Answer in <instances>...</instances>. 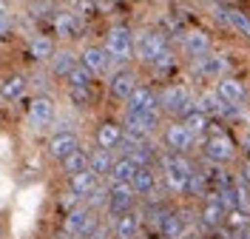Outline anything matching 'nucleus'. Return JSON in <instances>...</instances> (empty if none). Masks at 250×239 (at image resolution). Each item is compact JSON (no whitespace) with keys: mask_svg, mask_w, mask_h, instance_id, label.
I'll return each instance as SVG.
<instances>
[{"mask_svg":"<svg viewBox=\"0 0 250 239\" xmlns=\"http://www.w3.org/2000/svg\"><path fill=\"white\" fill-rule=\"evenodd\" d=\"M202 159L205 162H213L219 168L233 165L236 159H239V145L225 131L222 120H210V126H208V134H205V140H202Z\"/></svg>","mask_w":250,"mask_h":239,"instance_id":"f257e3e1","label":"nucleus"},{"mask_svg":"<svg viewBox=\"0 0 250 239\" xmlns=\"http://www.w3.org/2000/svg\"><path fill=\"white\" fill-rule=\"evenodd\" d=\"M156 100H159V111L168 120H182L188 111L196 109V94L185 83H168L162 88H156Z\"/></svg>","mask_w":250,"mask_h":239,"instance_id":"f03ea898","label":"nucleus"},{"mask_svg":"<svg viewBox=\"0 0 250 239\" xmlns=\"http://www.w3.org/2000/svg\"><path fill=\"white\" fill-rule=\"evenodd\" d=\"M171 48L168 34L159 29H134V60L142 65H151Z\"/></svg>","mask_w":250,"mask_h":239,"instance_id":"7ed1b4c3","label":"nucleus"},{"mask_svg":"<svg viewBox=\"0 0 250 239\" xmlns=\"http://www.w3.org/2000/svg\"><path fill=\"white\" fill-rule=\"evenodd\" d=\"M103 48L108 51L114 68L117 65H128L134 60V29L125 26V23H114L105 32V40H103Z\"/></svg>","mask_w":250,"mask_h":239,"instance_id":"20e7f679","label":"nucleus"},{"mask_svg":"<svg viewBox=\"0 0 250 239\" xmlns=\"http://www.w3.org/2000/svg\"><path fill=\"white\" fill-rule=\"evenodd\" d=\"M159 137H162L165 151H171V154H182V157H190V154L196 151V145H199V140H196V137H193L179 120H165L162 128H159Z\"/></svg>","mask_w":250,"mask_h":239,"instance_id":"39448f33","label":"nucleus"},{"mask_svg":"<svg viewBox=\"0 0 250 239\" xmlns=\"http://www.w3.org/2000/svg\"><path fill=\"white\" fill-rule=\"evenodd\" d=\"M54 117H57V100L51 94H34L29 103H26V120H29V126L34 128V131L51 128Z\"/></svg>","mask_w":250,"mask_h":239,"instance_id":"423d86ee","label":"nucleus"},{"mask_svg":"<svg viewBox=\"0 0 250 239\" xmlns=\"http://www.w3.org/2000/svg\"><path fill=\"white\" fill-rule=\"evenodd\" d=\"M48 20H51V29L57 34V40H62V43H74V40H80V34L85 32V20L80 15V9L77 12L54 9Z\"/></svg>","mask_w":250,"mask_h":239,"instance_id":"0eeeda50","label":"nucleus"},{"mask_svg":"<svg viewBox=\"0 0 250 239\" xmlns=\"http://www.w3.org/2000/svg\"><path fill=\"white\" fill-rule=\"evenodd\" d=\"M188 63H190V74L196 80H219L225 74H230V60L219 51H208V54L193 57Z\"/></svg>","mask_w":250,"mask_h":239,"instance_id":"6e6552de","label":"nucleus"},{"mask_svg":"<svg viewBox=\"0 0 250 239\" xmlns=\"http://www.w3.org/2000/svg\"><path fill=\"white\" fill-rule=\"evenodd\" d=\"M97 222H100V214H97V211H91L88 205L77 202L74 208H68V211H65V219H62V234H65V237H85V234H88Z\"/></svg>","mask_w":250,"mask_h":239,"instance_id":"1a4fd4ad","label":"nucleus"},{"mask_svg":"<svg viewBox=\"0 0 250 239\" xmlns=\"http://www.w3.org/2000/svg\"><path fill=\"white\" fill-rule=\"evenodd\" d=\"M105 191H108V202H105V211H108V217H120V214H128V211H134L137 208V194L131 191V185L128 182H111L105 179Z\"/></svg>","mask_w":250,"mask_h":239,"instance_id":"9d476101","label":"nucleus"},{"mask_svg":"<svg viewBox=\"0 0 250 239\" xmlns=\"http://www.w3.org/2000/svg\"><path fill=\"white\" fill-rule=\"evenodd\" d=\"M213 91H216L228 106H236V109H245L248 100H250V86L242 77H236V74H225V77H219L216 86H213Z\"/></svg>","mask_w":250,"mask_h":239,"instance_id":"9b49d317","label":"nucleus"},{"mask_svg":"<svg viewBox=\"0 0 250 239\" xmlns=\"http://www.w3.org/2000/svg\"><path fill=\"white\" fill-rule=\"evenodd\" d=\"M108 94L117 100V103H125L128 97H131V91L140 86V74L131 68V65H117V68H111L108 77Z\"/></svg>","mask_w":250,"mask_h":239,"instance_id":"f8f14e48","label":"nucleus"},{"mask_svg":"<svg viewBox=\"0 0 250 239\" xmlns=\"http://www.w3.org/2000/svg\"><path fill=\"white\" fill-rule=\"evenodd\" d=\"M77 60H80V65H85V68L91 71L94 80L97 77H108L111 68H114L108 51L103 48V43H88V46H83L80 48V54H77Z\"/></svg>","mask_w":250,"mask_h":239,"instance_id":"ddd939ff","label":"nucleus"},{"mask_svg":"<svg viewBox=\"0 0 250 239\" xmlns=\"http://www.w3.org/2000/svg\"><path fill=\"white\" fill-rule=\"evenodd\" d=\"M80 145L83 143H80L77 131H62V128H57V131H51V137L46 140V157L51 162H62L68 154H74Z\"/></svg>","mask_w":250,"mask_h":239,"instance_id":"4468645a","label":"nucleus"},{"mask_svg":"<svg viewBox=\"0 0 250 239\" xmlns=\"http://www.w3.org/2000/svg\"><path fill=\"white\" fill-rule=\"evenodd\" d=\"M176 40H179V51L185 54L188 60L213 51V40H210V34L202 32V29H185V32L176 34Z\"/></svg>","mask_w":250,"mask_h":239,"instance_id":"2eb2a0df","label":"nucleus"},{"mask_svg":"<svg viewBox=\"0 0 250 239\" xmlns=\"http://www.w3.org/2000/svg\"><path fill=\"white\" fill-rule=\"evenodd\" d=\"M108 228L114 239H137L142 231V208H134L128 214H120V217H111Z\"/></svg>","mask_w":250,"mask_h":239,"instance_id":"dca6fc26","label":"nucleus"},{"mask_svg":"<svg viewBox=\"0 0 250 239\" xmlns=\"http://www.w3.org/2000/svg\"><path fill=\"white\" fill-rule=\"evenodd\" d=\"M123 143V126L117 123V120H100L97 126H94V148H105V151H117Z\"/></svg>","mask_w":250,"mask_h":239,"instance_id":"f3484780","label":"nucleus"},{"mask_svg":"<svg viewBox=\"0 0 250 239\" xmlns=\"http://www.w3.org/2000/svg\"><path fill=\"white\" fill-rule=\"evenodd\" d=\"M77 63L80 60H77V51H74V48L71 46H57L54 54L48 57L46 65H48V74H51L54 80H65V74H68Z\"/></svg>","mask_w":250,"mask_h":239,"instance_id":"a211bd4d","label":"nucleus"},{"mask_svg":"<svg viewBox=\"0 0 250 239\" xmlns=\"http://www.w3.org/2000/svg\"><path fill=\"white\" fill-rule=\"evenodd\" d=\"M131 191L137 194V199H148L159 191V171L156 168H137L131 176Z\"/></svg>","mask_w":250,"mask_h":239,"instance_id":"6ab92c4d","label":"nucleus"},{"mask_svg":"<svg viewBox=\"0 0 250 239\" xmlns=\"http://www.w3.org/2000/svg\"><path fill=\"white\" fill-rule=\"evenodd\" d=\"M125 111H159V100H156L154 86H137L131 97L125 100Z\"/></svg>","mask_w":250,"mask_h":239,"instance_id":"aec40b11","label":"nucleus"},{"mask_svg":"<svg viewBox=\"0 0 250 239\" xmlns=\"http://www.w3.org/2000/svg\"><path fill=\"white\" fill-rule=\"evenodd\" d=\"M26 46H29V54L34 63H48V57L54 54V48H57V43H54V37L46 32H31L29 40H26Z\"/></svg>","mask_w":250,"mask_h":239,"instance_id":"412c9836","label":"nucleus"},{"mask_svg":"<svg viewBox=\"0 0 250 239\" xmlns=\"http://www.w3.org/2000/svg\"><path fill=\"white\" fill-rule=\"evenodd\" d=\"M222 23L233 34L250 40V15L245 9H239V6H222Z\"/></svg>","mask_w":250,"mask_h":239,"instance_id":"4be33fe9","label":"nucleus"},{"mask_svg":"<svg viewBox=\"0 0 250 239\" xmlns=\"http://www.w3.org/2000/svg\"><path fill=\"white\" fill-rule=\"evenodd\" d=\"M114 151H105V148H94L88 151V171H91L100 182H105L111 174V165H114Z\"/></svg>","mask_w":250,"mask_h":239,"instance_id":"5701e85b","label":"nucleus"},{"mask_svg":"<svg viewBox=\"0 0 250 239\" xmlns=\"http://www.w3.org/2000/svg\"><path fill=\"white\" fill-rule=\"evenodd\" d=\"M65 185H68V196H74L77 202H83V199H85V196L100 185V179H97L91 171H83V174L68 176V179H65Z\"/></svg>","mask_w":250,"mask_h":239,"instance_id":"b1692460","label":"nucleus"},{"mask_svg":"<svg viewBox=\"0 0 250 239\" xmlns=\"http://www.w3.org/2000/svg\"><path fill=\"white\" fill-rule=\"evenodd\" d=\"M196 217L202 219L205 228H222V222H225V208L219 205V199L213 194H208V199H205L202 208L196 211Z\"/></svg>","mask_w":250,"mask_h":239,"instance_id":"393cba45","label":"nucleus"},{"mask_svg":"<svg viewBox=\"0 0 250 239\" xmlns=\"http://www.w3.org/2000/svg\"><path fill=\"white\" fill-rule=\"evenodd\" d=\"M26 88H29V80L23 77V74H6V77L0 80V97L6 103L20 100V97L26 94Z\"/></svg>","mask_w":250,"mask_h":239,"instance_id":"a878e982","label":"nucleus"},{"mask_svg":"<svg viewBox=\"0 0 250 239\" xmlns=\"http://www.w3.org/2000/svg\"><path fill=\"white\" fill-rule=\"evenodd\" d=\"M60 171H62V176H65V179H68V176H74V174L88 171V151L80 145L74 154H68V157L60 162Z\"/></svg>","mask_w":250,"mask_h":239,"instance_id":"bb28decb","label":"nucleus"},{"mask_svg":"<svg viewBox=\"0 0 250 239\" xmlns=\"http://www.w3.org/2000/svg\"><path fill=\"white\" fill-rule=\"evenodd\" d=\"M179 123H182V126H185L188 131L196 137V140H205V134H208V126H210V117H205L202 111H196V109H193V111H188L185 117L179 120Z\"/></svg>","mask_w":250,"mask_h":239,"instance_id":"cd10ccee","label":"nucleus"},{"mask_svg":"<svg viewBox=\"0 0 250 239\" xmlns=\"http://www.w3.org/2000/svg\"><path fill=\"white\" fill-rule=\"evenodd\" d=\"M134 171H137V165H134L128 157H120V154H117V157H114V165H111L108 179H111V182H128V185H131Z\"/></svg>","mask_w":250,"mask_h":239,"instance_id":"c85d7f7f","label":"nucleus"},{"mask_svg":"<svg viewBox=\"0 0 250 239\" xmlns=\"http://www.w3.org/2000/svg\"><path fill=\"white\" fill-rule=\"evenodd\" d=\"M148 68L154 71L156 77H171L173 71L179 68V57H176V51H173V48H168V51H165L159 60H154V63L148 65Z\"/></svg>","mask_w":250,"mask_h":239,"instance_id":"c756f323","label":"nucleus"},{"mask_svg":"<svg viewBox=\"0 0 250 239\" xmlns=\"http://www.w3.org/2000/svg\"><path fill=\"white\" fill-rule=\"evenodd\" d=\"M225 228L230 231V234H239V231H248L250 228V211H242V208H230V211H225Z\"/></svg>","mask_w":250,"mask_h":239,"instance_id":"7c9ffc66","label":"nucleus"},{"mask_svg":"<svg viewBox=\"0 0 250 239\" xmlns=\"http://www.w3.org/2000/svg\"><path fill=\"white\" fill-rule=\"evenodd\" d=\"M91 83H94V74L80 63L65 74V88H91Z\"/></svg>","mask_w":250,"mask_h":239,"instance_id":"2f4dec72","label":"nucleus"},{"mask_svg":"<svg viewBox=\"0 0 250 239\" xmlns=\"http://www.w3.org/2000/svg\"><path fill=\"white\" fill-rule=\"evenodd\" d=\"M65 94H68V103H71L77 111H85V109H91V103H94L91 88H65Z\"/></svg>","mask_w":250,"mask_h":239,"instance_id":"473e14b6","label":"nucleus"},{"mask_svg":"<svg viewBox=\"0 0 250 239\" xmlns=\"http://www.w3.org/2000/svg\"><path fill=\"white\" fill-rule=\"evenodd\" d=\"M105 202H108V191H105V182H100V185H97V188H94V191L88 194L85 199H83V205H88L91 211H97V214H100V211L105 208Z\"/></svg>","mask_w":250,"mask_h":239,"instance_id":"72a5a7b5","label":"nucleus"},{"mask_svg":"<svg viewBox=\"0 0 250 239\" xmlns=\"http://www.w3.org/2000/svg\"><path fill=\"white\" fill-rule=\"evenodd\" d=\"M83 239H114V237H111L108 222H105V225H103V222H97V225H94V228H91V231H88V234H85Z\"/></svg>","mask_w":250,"mask_h":239,"instance_id":"f704fd0d","label":"nucleus"},{"mask_svg":"<svg viewBox=\"0 0 250 239\" xmlns=\"http://www.w3.org/2000/svg\"><path fill=\"white\" fill-rule=\"evenodd\" d=\"M12 32H15V15H12V17H0V43H3V40H9Z\"/></svg>","mask_w":250,"mask_h":239,"instance_id":"c9c22d12","label":"nucleus"},{"mask_svg":"<svg viewBox=\"0 0 250 239\" xmlns=\"http://www.w3.org/2000/svg\"><path fill=\"white\" fill-rule=\"evenodd\" d=\"M236 176H239V182H242V185H248V188H250V159L248 157L239 162V174H236Z\"/></svg>","mask_w":250,"mask_h":239,"instance_id":"e433bc0d","label":"nucleus"},{"mask_svg":"<svg viewBox=\"0 0 250 239\" xmlns=\"http://www.w3.org/2000/svg\"><path fill=\"white\" fill-rule=\"evenodd\" d=\"M239 148H242V151H245V157L250 159V128H245V131H242V134H239Z\"/></svg>","mask_w":250,"mask_h":239,"instance_id":"4c0bfd02","label":"nucleus"},{"mask_svg":"<svg viewBox=\"0 0 250 239\" xmlns=\"http://www.w3.org/2000/svg\"><path fill=\"white\" fill-rule=\"evenodd\" d=\"M15 15V3L12 0H0V17H12Z\"/></svg>","mask_w":250,"mask_h":239,"instance_id":"58836bf2","label":"nucleus"},{"mask_svg":"<svg viewBox=\"0 0 250 239\" xmlns=\"http://www.w3.org/2000/svg\"><path fill=\"white\" fill-rule=\"evenodd\" d=\"M68 3H71V6H74V9H83V6H88V3H91V0H68Z\"/></svg>","mask_w":250,"mask_h":239,"instance_id":"ea45409f","label":"nucleus"},{"mask_svg":"<svg viewBox=\"0 0 250 239\" xmlns=\"http://www.w3.org/2000/svg\"><path fill=\"white\" fill-rule=\"evenodd\" d=\"M233 239H250V228H248V231H239V234H233Z\"/></svg>","mask_w":250,"mask_h":239,"instance_id":"a19ab883","label":"nucleus"},{"mask_svg":"<svg viewBox=\"0 0 250 239\" xmlns=\"http://www.w3.org/2000/svg\"><path fill=\"white\" fill-rule=\"evenodd\" d=\"M182 239H202V237H199V234H185Z\"/></svg>","mask_w":250,"mask_h":239,"instance_id":"79ce46f5","label":"nucleus"},{"mask_svg":"<svg viewBox=\"0 0 250 239\" xmlns=\"http://www.w3.org/2000/svg\"><path fill=\"white\" fill-rule=\"evenodd\" d=\"M0 239H3V225H0Z\"/></svg>","mask_w":250,"mask_h":239,"instance_id":"37998d69","label":"nucleus"},{"mask_svg":"<svg viewBox=\"0 0 250 239\" xmlns=\"http://www.w3.org/2000/svg\"><path fill=\"white\" fill-rule=\"evenodd\" d=\"M159 3H165V0H159Z\"/></svg>","mask_w":250,"mask_h":239,"instance_id":"c03bdc74","label":"nucleus"}]
</instances>
